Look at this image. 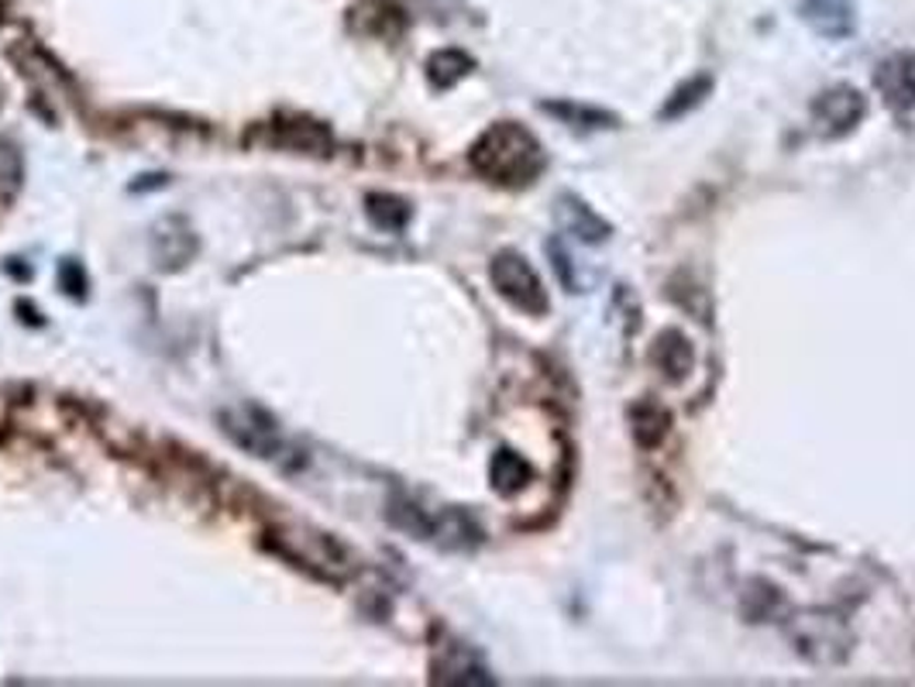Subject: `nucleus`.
Returning <instances> with one entry per match:
<instances>
[{
	"label": "nucleus",
	"instance_id": "1",
	"mask_svg": "<svg viewBox=\"0 0 915 687\" xmlns=\"http://www.w3.org/2000/svg\"><path fill=\"white\" fill-rule=\"evenodd\" d=\"M472 165L482 179L517 189V186H530L537 176H541L548 158H544L541 142H537L523 124L503 121V124H493L475 142Z\"/></svg>",
	"mask_w": 915,
	"mask_h": 687
},
{
	"label": "nucleus",
	"instance_id": "2",
	"mask_svg": "<svg viewBox=\"0 0 915 687\" xmlns=\"http://www.w3.org/2000/svg\"><path fill=\"white\" fill-rule=\"evenodd\" d=\"M785 636L795 646L802 660H809L816 667H840L853 650V629L844 616L809 609L795 612L785 622Z\"/></svg>",
	"mask_w": 915,
	"mask_h": 687
},
{
	"label": "nucleus",
	"instance_id": "3",
	"mask_svg": "<svg viewBox=\"0 0 915 687\" xmlns=\"http://www.w3.org/2000/svg\"><path fill=\"white\" fill-rule=\"evenodd\" d=\"M221 426L234 440L241 451H249L255 457L273 461L283 454V430L268 412L255 402H238L221 412Z\"/></svg>",
	"mask_w": 915,
	"mask_h": 687
},
{
	"label": "nucleus",
	"instance_id": "4",
	"mask_svg": "<svg viewBox=\"0 0 915 687\" xmlns=\"http://www.w3.org/2000/svg\"><path fill=\"white\" fill-rule=\"evenodd\" d=\"M493 286L503 299L514 302L523 313H548V292L541 275L530 268V262L517 252H499L493 258Z\"/></svg>",
	"mask_w": 915,
	"mask_h": 687
},
{
	"label": "nucleus",
	"instance_id": "5",
	"mask_svg": "<svg viewBox=\"0 0 915 687\" xmlns=\"http://www.w3.org/2000/svg\"><path fill=\"white\" fill-rule=\"evenodd\" d=\"M864 93L853 90V87H833V90H823L816 100H813V121L819 128V134L826 137H840L847 131H853L860 124V118H864Z\"/></svg>",
	"mask_w": 915,
	"mask_h": 687
},
{
	"label": "nucleus",
	"instance_id": "6",
	"mask_svg": "<svg viewBox=\"0 0 915 687\" xmlns=\"http://www.w3.org/2000/svg\"><path fill=\"white\" fill-rule=\"evenodd\" d=\"M874 82L884 97V103L895 110L899 118H908L915 110V55L908 52H895L881 59Z\"/></svg>",
	"mask_w": 915,
	"mask_h": 687
},
{
	"label": "nucleus",
	"instance_id": "7",
	"mask_svg": "<svg viewBox=\"0 0 915 687\" xmlns=\"http://www.w3.org/2000/svg\"><path fill=\"white\" fill-rule=\"evenodd\" d=\"M651 362L661 368L664 378L682 381L695 365V351H692V344H688V337L682 334V330H664V334L654 341Z\"/></svg>",
	"mask_w": 915,
	"mask_h": 687
},
{
	"label": "nucleus",
	"instance_id": "8",
	"mask_svg": "<svg viewBox=\"0 0 915 687\" xmlns=\"http://www.w3.org/2000/svg\"><path fill=\"white\" fill-rule=\"evenodd\" d=\"M194 255V231L179 217H169L155 231V265L158 268H179Z\"/></svg>",
	"mask_w": 915,
	"mask_h": 687
},
{
	"label": "nucleus",
	"instance_id": "9",
	"mask_svg": "<svg viewBox=\"0 0 915 687\" xmlns=\"http://www.w3.org/2000/svg\"><path fill=\"white\" fill-rule=\"evenodd\" d=\"M802 18L809 21L819 35L826 38H844L853 32V8L850 0H805Z\"/></svg>",
	"mask_w": 915,
	"mask_h": 687
},
{
	"label": "nucleus",
	"instance_id": "10",
	"mask_svg": "<svg viewBox=\"0 0 915 687\" xmlns=\"http://www.w3.org/2000/svg\"><path fill=\"white\" fill-rule=\"evenodd\" d=\"M434 680L438 684H465V687H486L493 684V674L478 664V660L465 646H451L438 664H434Z\"/></svg>",
	"mask_w": 915,
	"mask_h": 687
},
{
	"label": "nucleus",
	"instance_id": "11",
	"mask_svg": "<svg viewBox=\"0 0 915 687\" xmlns=\"http://www.w3.org/2000/svg\"><path fill=\"white\" fill-rule=\"evenodd\" d=\"M558 220H561L564 231L575 234V237H582V241H588V244H599V241L609 237V224H606V220L592 213L588 203H582L578 197H561V203H558Z\"/></svg>",
	"mask_w": 915,
	"mask_h": 687
},
{
	"label": "nucleus",
	"instance_id": "12",
	"mask_svg": "<svg viewBox=\"0 0 915 687\" xmlns=\"http://www.w3.org/2000/svg\"><path fill=\"white\" fill-rule=\"evenodd\" d=\"M489 478H493V488H496L499 495H517L520 488H527V485H530L533 472H530V464H527L520 454H514V451H499V454L493 457Z\"/></svg>",
	"mask_w": 915,
	"mask_h": 687
},
{
	"label": "nucleus",
	"instance_id": "13",
	"mask_svg": "<svg viewBox=\"0 0 915 687\" xmlns=\"http://www.w3.org/2000/svg\"><path fill=\"white\" fill-rule=\"evenodd\" d=\"M544 110H548V114H554V118H561L564 124H572L575 131H599V128H613L616 124V118L609 114V110L572 103V100H548Z\"/></svg>",
	"mask_w": 915,
	"mask_h": 687
},
{
	"label": "nucleus",
	"instance_id": "14",
	"mask_svg": "<svg viewBox=\"0 0 915 687\" xmlns=\"http://www.w3.org/2000/svg\"><path fill=\"white\" fill-rule=\"evenodd\" d=\"M434 540H441V546H451V550H462V546H472L478 543V527H475V519L462 509H448L438 522H434V533H430Z\"/></svg>",
	"mask_w": 915,
	"mask_h": 687
},
{
	"label": "nucleus",
	"instance_id": "15",
	"mask_svg": "<svg viewBox=\"0 0 915 687\" xmlns=\"http://www.w3.org/2000/svg\"><path fill=\"white\" fill-rule=\"evenodd\" d=\"M668 426H671L668 409L658 406L654 399H643L640 406H633V436L640 440L643 447L661 444V440L668 436Z\"/></svg>",
	"mask_w": 915,
	"mask_h": 687
},
{
	"label": "nucleus",
	"instance_id": "16",
	"mask_svg": "<svg viewBox=\"0 0 915 687\" xmlns=\"http://www.w3.org/2000/svg\"><path fill=\"white\" fill-rule=\"evenodd\" d=\"M709 90H713V79H709L706 73H698V76L685 79L682 87H679L675 93L668 97V103L661 107V118H664V121L685 118L692 107H698V103H703V100L709 97Z\"/></svg>",
	"mask_w": 915,
	"mask_h": 687
},
{
	"label": "nucleus",
	"instance_id": "17",
	"mask_svg": "<svg viewBox=\"0 0 915 687\" xmlns=\"http://www.w3.org/2000/svg\"><path fill=\"white\" fill-rule=\"evenodd\" d=\"M468 73H472V59H468L465 52H458V48H444V52H438V55H430V63H427L430 82H434V87H441V90L454 87V82L465 79Z\"/></svg>",
	"mask_w": 915,
	"mask_h": 687
},
{
	"label": "nucleus",
	"instance_id": "18",
	"mask_svg": "<svg viewBox=\"0 0 915 687\" xmlns=\"http://www.w3.org/2000/svg\"><path fill=\"white\" fill-rule=\"evenodd\" d=\"M389 522H393V527H399V530H407L417 540H430V533H434V519H430L420 506L407 502V499H393Z\"/></svg>",
	"mask_w": 915,
	"mask_h": 687
},
{
	"label": "nucleus",
	"instance_id": "19",
	"mask_svg": "<svg viewBox=\"0 0 915 687\" xmlns=\"http://www.w3.org/2000/svg\"><path fill=\"white\" fill-rule=\"evenodd\" d=\"M368 217H372V224L383 231H403L410 220V207L396 197H386V192L383 197L375 192V197H368Z\"/></svg>",
	"mask_w": 915,
	"mask_h": 687
},
{
	"label": "nucleus",
	"instance_id": "20",
	"mask_svg": "<svg viewBox=\"0 0 915 687\" xmlns=\"http://www.w3.org/2000/svg\"><path fill=\"white\" fill-rule=\"evenodd\" d=\"M778 609H782V595H778L768 581H750L747 598H743V612H747L753 622H764V619H771Z\"/></svg>",
	"mask_w": 915,
	"mask_h": 687
},
{
	"label": "nucleus",
	"instance_id": "21",
	"mask_svg": "<svg viewBox=\"0 0 915 687\" xmlns=\"http://www.w3.org/2000/svg\"><path fill=\"white\" fill-rule=\"evenodd\" d=\"M21 186V155L14 145L0 142V200H11Z\"/></svg>",
	"mask_w": 915,
	"mask_h": 687
}]
</instances>
